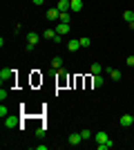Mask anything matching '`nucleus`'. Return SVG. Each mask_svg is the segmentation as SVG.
I'll list each match as a JSON object with an SVG mask.
<instances>
[{
    "instance_id": "8",
    "label": "nucleus",
    "mask_w": 134,
    "mask_h": 150,
    "mask_svg": "<svg viewBox=\"0 0 134 150\" xmlns=\"http://www.w3.org/2000/svg\"><path fill=\"white\" fill-rule=\"evenodd\" d=\"M107 72H109V79H112V81H121V69H116V67H109L107 69Z\"/></svg>"
},
{
    "instance_id": "20",
    "label": "nucleus",
    "mask_w": 134,
    "mask_h": 150,
    "mask_svg": "<svg viewBox=\"0 0 134 150\" xmlns=\"http://www.w3.org/2000/svg\"><path fill=\"white\" fill-rule=\"evenodd\" d=\"M0 117H2V119H5V117H9V110H7V105H5V103L0 105Z\"/></svg>"
},
{
    "instance_id": "18",
    "label": "nucleus",
    "mask_w": 134,
    "mask_h": 150,
    "mask_svg": "<svg viewBox=\"0 0 134 150\" xmlns=\"http://www.w3.org/2000/svg\"><path fill=\"white\" fill-rule=\"evenodd\" d=\"M89 72H92V74H101V72H103L101 63H94V65H92V69H89Z\"/></svg>"
},
{
    "instance_id": "13",
    "label": "nucleus",
    "mask_w": 134,
    "mask_h": 150,
    "mask_svg": "<svg viewBox=\"0 0 134 150\" xmlns=\"http://www.w3.org/2000/svg\"><path fill=\"white\" fill-rule=\"evenodd\" d=\"M69 20H72V13H69V11H60L58 23H67V25H69Z\"/></svg>"
},
{
    "instance_id": "12",
    "label": "nucleus",
    "mask_w": 134,
    "mask_h": 150,
    "mask_svg": "<svg viewBox=\"0 0 134 150\" xmlns=\"http://www.w3.org/2000/svg\"><path fill=\"white\" fill-rule=\"evenodd\" d=\"M121 125H125V128L134 125V119H132V114H123V117H121Z\"/></svg>"
},
{
    "instance_id": "22",
    "label": "nucleus",
    "mask_w": 134,
    "mask_h": 150,
    "mask_svg": "<svg viewBox=\"0 0 134 150\" xmlns=\"http://www.w3.org/2000/svg\"><path fill=\"white\" fill-rule=\"evenodd\" d=\"M36 137H38V139L45 137V128H38V130H36Z\"/></svg>"
},
{
    "instance_id": "24",
    "label": "nucleus",
    "mask_w": 134,
    "mask_h": 150,
    "mask_svg": "<svg viewBox=\"0 0 134 150\" xmlns=\"http://www.w3.org/2000/svg\"><path fill=\"white\" fill-rule=\"evenodd\" d=\"M7 96H9V92H7V90H0V99L5 101V99H7Z\"/></svg>"
},
{
    "instance_id": "5",
    "label": "nucleus",
    "mask_w": 134,
    "mask_h": 150,
    "mask_svg": "<svg viewBox=\"0 0 134 150\" xmlns=\"http://www.w3.org/2000/svg\"><path fill=\"white\" fill-rule=\"evenodd\" d=\"M107 132H105V130H101V132H96V134H94V141H96V144H105V141H107Z\"/></svg>"
},
{
    "instance_id": "25",
    "label": "nucleus",
    "mask_w": 134,
    "mask_h": 150,
    "mask_svg": "<svg viewBox=\"0 0 134 150\" xmlns=\"http://www.w3.org/2000/svg\"><path fill=\"white\" fill-rule=\"evenodd\" d=\"M128 65H130V67L134 65V56H128Z\"/></svg>"
},
{
    "instance_id": "1",
    "label": "nucleus",
    "mask_w": 134,
    "mask_h": 150,
    "mask_svg": "<svg viewBox=\"0 0 134 150\" xmlns=\"http://www.w3.org/2000/svg\"><path fill=\"white\" fill-rule=\"evenodd\" d=\"M40 38H43L40 34H36V31H29V34H27V45H34V47H36Z\"/></svg>"
},
{
    "instance_id": "14",
    "label": "nucleus",
    "mask_w": 134,
    "mask_h": 150,
    "mask_svg": "<svg viewBox=\"0 0 134 150\" xmlns=\"http://www.w3.org/2000/svg\"><path fill=\"white\" fill-rule=\"evenodd\" d=\"M81 9H83V0H72V11L78 13Z\"/></svg>"
},
{
    "instance_id": "4",
    "label": "nucleus",
    "mask_w": 134,
    "mask_h": 150,
    "mask_svg": "<svg viewBox=\"0 0 134 150\" xmlns=\"http://www.w3.org/2000/svg\"><path fill=\"white\" fill-rule=\"evenodd\" d=\"M0 81L5 83V81H13V69H2L0 72Z\"/></svg>"
},
{
    "instance_id": "15",
    "label": "nucleus",
    "mask_w": 134,
    "mask_h": 150,
    "mask_svg": "<svg viewBox=\"0 0 134 150\" xmlns=\"http://www.w3.org/2000/svg\"><path fill=\"white\" fill-rule=\"evenodd\" d=\"M51 67H54V69H60V67H63V58H60V56L51 58Z\"/></svg>"
},
{
    "instance_id": "11",
    "label": "nucleus",
    "mask_w": 134,
    "mask_h": 150,
    "mask_svg": "<svg viewBox=\"0 0 134 150\" xmlns=\"http://www.w3.org/2000/svg\"><path fill=\"white\" fill-rule=\"evenodd\" d=\"M18 125V117H5V128H16Z\"/></svg>"
},
{
    "instance_id": "2",
    "label": "nucleus",
    "mask_w": 134,
    "mask_h": 150,
    "mask_svg": "<svg viewBox=\"0 0 134 150\" xmlns=\"http://www.w3.org/2000/svg\"><path fill=\"white\" fill-rule=\"evenodd\" d=\"M67 141H69V146H78L83 141V134H81V132H72L69 137H67Z\"/></svg>"
},
{
    "instance_id": "27",
    "label": "nucleus",
    "mask_w": 134,
    "mask_h": 150,
    "mask_svg": "<svg viewBox=\"0 0 134 150\" xmlns=\"http://www.w3.org/2000/svg\"><path fill=\"white\" fill-rule=\"evenodd\" d=\"M132 119H134V114H132Z\"/></svg>"
},
{
    "instance_id": "3",
    "label": "nucleus",
    "mask_w": 134,
    "mask_h": 150,
    "mask_svg": "<svg viewBox=\"0 0 134 150\" xmlns=\"http://www.w3.org/2000/svg\"><path fill=\"white\" fill-rule=\"evenodd\" d=\"M58 11H72V0H58Z\"/></svg>"
},
{
    "instance_id": "7",
    "label": "nucleus",
    "mask_w": 134,
    "mask_h": 150,
    "mask_svg": "<svg viewBox=\"0 0 134 150\" xmlns=\"http://www.w3.org/2000/svg\"><path fill=\"white\" fill-rule=\"evenodd\" d=\"M58 16H60L58 7H51V9H47V20H58Z\"/></svg>"
},
{
    "instance_id": "23",
    "label": "nucleus",
    "mask_w": 134,
    "mask_h": 150,
    "mask_svg": "<svg viewBox=\"0 0 134 150\" xmlns=\"http://www.w3.org/2000/svg\"><path fill=\"white\" fill-rule=\"evenodd\" d=\"M81 134H83V141H85V139H89V137H92V132H89V130H81Z\"/></svg>"
},
{
    "instance_id": "26",
    "label": "nucleus",
    "mask_w": 134,
    "mask_h": 150,
    "mask_svg": "<svg viewBox=\"0 0 134 150\" xmlns=\"http://www.w3.org/2000/svg\"><path fill=\"white\" fill-rule=\"evenodd\" d=\"M32 2H34V5H38V7H40V5L45 2V0H32Z\"/></svg>"
},
{
    "instance_id": "6",
    "label": "nucleus",
    "mask_w": 134,
    "mask_h": 150,
    "mask_svg": "<svg viewBox=\"0 0 134 150\" xmlns=\"http://www.w3.org/2000/svg\"><path fill=\"white\" fill-rule=\"evenodd\" d=\"M56 34H58V36H65V34H69V25H67V23H58Z\"/></svg>"
},
{
    "instance_id": "10",
    "label": "nucleus",
    "mask_w": 134,
    "mask_h": 150,
    "mask_svg": "<svg viewBox=\"0 0 134 150\" xmlns=\"http://www.w3.org/2000/svg\"><path fill=\"white\" fill-rule=\"evenodd\" d=\"M103 76L101 74H92V85H94V88H103Z\"/></svg>"
},
{
    "instance_id": "17",
    "label": "nucleus",
    "mask_w": 134,
    "mask_h": 150,
    "mask_svg": "<svg viewBox=\"0 0 134 150\" xmlns=\"http://www.w3.org/2000/svg\"><path fill=\"white\" fill-rule=\"evenodd\" d=\"M123 18H125V23H132V20H134V11H130V9H128V11H123Z\"/></svg>"
},
{
    "instance_id": "19",
    "label": "nucleus",
    "mask_w": 134,
    "mask_h": 150,
    "mask_svg": "<svg viewBox=\"0 0 134 150\" xmlns=\"http://www.w3.org/2000/svg\"><path fill=\"white\" fill-rule=\"evenodd\" d=\"M112 139H107V141H105V144H98V150H107V148H112Z\"/></svg>"
},
{
    "instance_id": "16",
    "label": "nucleus",
    "mask_w": 134,
    "mask_h": 150,
    "mask_svg": "<svg viewBox=\"0 0 134 150\" xmlns=\"http://www.w3.org/2000/svg\"><path fill=\"white\" fill-rule=\"evenodd\" d=\"M43 38H49V40H54V38H56V29H45V31H43Z\"/></svg>"
},
{
    "instance_id": "9",
    "label": "nucleus",
    "mask_w": 134,
    "mask_h": 150,
    "mask_svg": "<svg viewBox=\"0 0 134 150\" xmlns=\"http://www.w3.org/2000/svg\"><path fill=\"white\" fill-rule=\"evenodd\" d=\"M67 50H69V52H78V50H81V40H76V38H72L69 43H67Z\"/></svg>"
},
{
    "instance_id": "21",
    "label": "nucleus",
    "mask_w": 134,
    "mask_h": 150,
    "mask_svg": "<svg viewBox=\"0 0 134 150\" xmlns=\"http://www.w3.org/2000/svg\"><path fill=\"white\" fill-rule=\"evenodd\" d=\"M78 40H81V47H89V45H92L89 38H78Z\"/></svg>"
}]
</instances>
